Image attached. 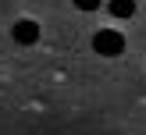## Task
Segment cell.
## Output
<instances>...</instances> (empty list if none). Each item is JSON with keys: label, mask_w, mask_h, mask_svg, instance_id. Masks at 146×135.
I'll return each mask as SVG.
<instances>
[{"label": "cell", "mask_w": 146, "mask_h": 135, "mask_svg": "<svg viewBox=\"0 0 146 135\" xmlns=\"http://www.w3.org/2000/svg\"><path fill=\"white\" fill-rule=\"evenodd\" d=\"M11 36H14V43H21V46H32V43H39V21L18 18L11 25Z\"/></svg>", "instance_id": "2"}, {"label": "cell", "mask_w": 146, "mask_h": 135, "mask_svg": "<svg viewBox=\"0 0 146 135\" xmlns=\"http://www.w3.org/2000/svg\"><path fill=\"white\" fill-rule=\"evenodd\" d=\"M107 11L114 18H132L135 14V0H107Z\"/></svg>", "instance_id": "3"}, {"label": "cell", "mask_w": 146, "mask_h": 135, "mask_svg": "<svg viewBox=\"0 0 146 135\" xmlns=\"http://www.w3.org/2000/svg\"><path fill=\"white\" fill-rule=\"evenodd\" d=\"M93 50H96L100 57H118L121 50H125V36H121L118 28H100V32L93 36Z\"/></svg>", "instance_id": "1"}, {"label": "cell", "mask_w": 146, "mask_h": 135, "mask_svg": "<svg viewBox=\"0 0 146 135\" xmlns=\"http://www.w3.org/2000/svg\"><path fill=\"white\" fill-rule=\"evenodd\" d=\"M71 4H75L78 11H86V14H89V11H100V4H104V0H71Z\"/></svg>", "instance_id": "4"}]
</instances>
